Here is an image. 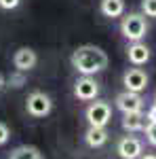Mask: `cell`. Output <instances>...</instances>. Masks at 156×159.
<instances>
[{
  "label": "cell",
  "instance_id": "ba28073f",
  "mask_svg": "<svg viewBox=\"0 0 156 159\" xmlns=\"http://www.w3.org/2000/svg\"><path fill=\"white\" fill-rule=\"evenodd\" d=\"M148 74L141 68H129L127 72L122 74V85L127 91H135V93H141L145 87H148Z\"/></svg>",
  "mask_w": 156,
  "mask_h": 159
},
{
  "label": "cell",
  "instance_id": "9a60e30c",
  "mask_svg": "<svg viewBox=\"0 0 156 159\" xmlns=\"http://www.w3.org/2000/svg\"><path fill=\"white\" fill-rule=\"evenodd\" d=\"M25 85V72L21 70H15L6 76V87H13V89H19V87Z\"/></svg>",
  "mask_w": 156,
  "mask_h": 159
},
{
  "label": "cell",
  "instance_id": "9c48e42d",
  "mask_svg": "<svg viewBox=\"0 0 156 159\" xmlns=\"http://www.w3.org/2000/svg\"><path fill=\"white\" fill-rule=\"evenodd\" d=\"M38 64V55L32 47H19L13 55V66L15 70H21V72H27L32 70L34 66Z\"/></svg>",
  "mask_w": 156,
  "mask_h": 159
},
{
  "label": "cell",
  "instance_id": "d6986e66",
  "mask_svg": "<svg viewBox=\"0 0 156 159\" xmlns=\"http://www.w3.org/2000/svg\"><path fill=\"white\" fill-rule=\"evenodd\" d=\"M19 2H21V0H0V9H4V11H13V9L19 7Z\"/></svg>",
  "mask_w": 156,
  "mask_h": 159
},
{
  "label": "cell",
  "instance_id": "6da1fadb",
  "mask_svg": "<svg viewBox=\"0 0 156 159\" xmlns=\"http://www.w3.org/2000/svg\"><path fill=\"white\" fill-rule=\"evenodd\" d=\"M72 68L82 76H93L108 68V53L97 45H80L72 53Z\"/></svg>",
  "mask_w": 156,
  "mask_h": 159
},
{
  "label": "cell",
  "instance_id": "7402d4cb",
  "mask_svg": "<svg viewBox=\"0 0 156 159\" xmlns=\"http://www.w3.org/2000/svg\"><path fill=\"white\" fill-rule=\"evenodd\" d=\"M139 159H156V155H152V153H148V155H141Z\"/></svg>",
  "mask_w": 156,
  "mask_h": 159
},
{
  "label": "cell",
  "instance_id": "30bf717a",
  "mask_svg": "<svg viewBox=\"0 0 156 159\" xmlns=\"http://www.w3.org/2000/svg\"><path fill=\"white\" fill-rule=\"evenodd\" d=\"M127 57H129V61H131L133 66H144L145 61L150 60V49H148V45H144L141 40L131 43L127 47Z\"/></svg>",
  "mask_w": 156,
  "mask_h": 159
},
{
  "label": "cell",
  "instance_id": "5b68a950",
  "mask_svg": "<svg viewBox=\"0 0 156 159\" xmlns=\"http://www.w3.org/2000/svg\"><path fill=\"white\" fill-rule=\"evenodd\" d=\"M116 153H118L120 159H139L144 155V144L135 136H124L116 144Z\"/></svg>",
  "mask_w": 156,
  "mask_h": 159
},
{
  "label": "cell",
  "instance_id": "52a82bcc",
  "mask_svg": "<svg viewBox=\"0 0 156 159\" xmlns=\"http://www.w3.org/2000/svg\"><path fill=\"white\" fill-rule=\"evenodd\" d=\"M116 106L118 110H122V115H129V112H144V98L135 91H122L116 96Z\"/></svg>",
  "mask_w": 156,
  "mask_h": 159
},
{
  "label": "cell",
  "instance_id": "ac0fdd59",
  "mask_svg": "<svg viewBox=\"0 0 156 159\" xmlns=\"http://www.w3.org/2000/svg\"><path fill=\"white\" fill-rule=\"evenodd\" d=\"M9 138H11V129H9V125L0 121V147H2V144H6V142H9Z\"/></svg>",
  "mask_w": 156,
  "mask_h": 159
},
{
  "label": "cell",
  "instance_id": "8fae6325",
  "mask_svg": "<svg viewBox=\"0 0 156 159\" xmlns=\"http://www.w3.org/2000/svg\"><path fill=\"white\" fill-rule=\"evenodd\" d=\"M108 138H110V134H108L106 127H91V125H89V129L84 132V142L91 148L103 147V144L108 142Z\"/></svg>",
  "mask_w": 156,
  "mask_h": 159
},
{
  "label": "cell",
  "instance_id": "4fadbf2b",
  "mask_svg": "<svg viewBox=\"0 0 156 159\" xmlns=\"http://www.w3.org/2000/svg\"><path fill=\"white\" fill-rule=\"evenodd\" d=\"M99 11L103 13L106 17H110V19L122 17V13H124V0H101Z\"/></svg>",
  "mask_w": 156,
  "mask_h": 159
},
{
  "label": "cell",
  "instance_id": "603a6c76",
  "mask_svg": "<svg viewBox=\"0 0 156 159\" xmlns=\"http://www.w3.org/2000/svg\"><path fill=\"white\" fill-rule=\"evenodd\" d=\"M154 104H156V98H154Z\"/></svg>",
  "mask_w": 156,
  "mask_h": 159
},
{
  "label": "cell",
  "instance_id": "277c9868",
  "mask_svg": "<svg viewBox=\"0 0 156 159\" xmlns=\"http://www.w3.org/2000/svg\"><path fill=\"white\" fill-rule=\"evenodd\" d=\"M25 110H27V115H32L34 119H42V117H47L51 115V110H53V100L48 98L44 91H32L27 100H25Z\"/></svg>",
  "mask_w": 156,
  "mask_h": 159
},
{
  "label": "cell",
  "instance_id": "2e32d148",
  "mask_svg": "<svg viewBox=\"0 0 156 159\" xmlns=\"http://www.w3.org/2000/svg\"><path fill=\"white\" fill-rule=\"evenodd\" d=\"M141 11L145 17H156V0H141Z\"/></svg>",
  "mask_w": 156,
  "mask_h": 159
},
{
  "label": "cell",
  "instance_id": "7a4b0ae2",
  "mask_svg": "<svg viewBox=\"0 0 156 159\" xmlns=\"http://www.w3.org/2000/svg\"><path fill=\"white\" fill-rule=\"evenodd\" d=\"M120 34L131 40L137 43L148 34V21H145V15L141 13H127L122 19H120Z\"/></svg>",
  "mask_w": 156,
  "mask_h": 159
},
{
  "label": "cell",
  "instance_id": "3957f363",
  "mask_svg": "<svg viewBox=\"0 0 156 159\" xmlns=\"http://www.w3.org/2000/svg\"><path fill=\"white\" fill-rule=\"evenodd\" d=\"M84 117L91 127H106L112 119V106L103 100H95L89 104V108L84 110Z\"/></svg>",
  "mask_w": 156,
  "mask_h": 159
},
{
  "label": "cell",
  "instance_id": "44dd1931",
  "mask_svg": "<svg viewBox=\"0 0 156 159\" xmlns=\"http://www.w3.org/2000/svg\"><path fill=\"white\" fill-rule=\"evenodd\" d=\"M6 89V74L0 72V91H4Z\"/></svg>",
  "mask_w": 156,
  "mask_h": 159
},
{
  "label": "cell",
  "instance_id": "ffe728a7",
  "mask_svg": "<svg viewBox=\"0 0 156 159\" xmlns=\"http://www.w3.org/2000/svg\"><path fill=\"white\" fill-rule=\"evenodd\" d=\"M145 121L148 123H156V104H152V106L148 108V112H145Z\"/></svg>",
  "mask_w": 156,
  "mask_h": 159
},
{
  "label": "cell",
  "instance_id": "7c38bea8",
  "mask_svg": "<svg viewBox=\"0 0 156 159\" xmlns=\"http://www.w3.org/2000/svg\"><path fill=\"white\" fill-rule=\"evenodd\" d=\"M145 115L144 112H129V115H124L122 117V129H127V132H141L145 129Z\"/></svg>",
  "mask_w": 156,
  "mask_h": 159
},
{
  "label": "cell",
  "instance_id": "8992f818",
  "mask_svg": "<svg viewBox=\"0 0 156 159\" xmlns=\"http://www.w3.org/2000/svg\"><path fill=\"white\" fill-rule=\"evenodd\" d=\"M74 96L82 102H91L99 96V83L93 76H80L74 83Z\"/></svg>",
  "mask_w": 156,
  "mask_h": 159
},
{
  "label": "cell",
  "instance_id": "5bb4252c",
  "mask_svg": "<svg viewBox=\"0 0 156 159\" xmlns=\"http://www.w3.org/2000/svg\"><path fill=\"white\" fill-rule=\"evenodd\" d=\"M9 159H44V155L40 153L38 147H32V144H21V147L13 148Z\"/></svg>",
  "mask_w": 156,
  "mask_h": 159
},
{
  "label": "cell",
  "instance_id": "e0dca14e",
  "mask_svg": "<svg viewBox=\"0 0 156 159\" xmlns=\"http://www.w3.org/2000/svg\"><path fill=\"white\" fill-rule=\"evenodd\" d=\"M144 132H145V140H148L152 147H156V123H148Z\"/></svg>",
  "mask_w": 156,
  "mask_h": 159
}]
</instances>
